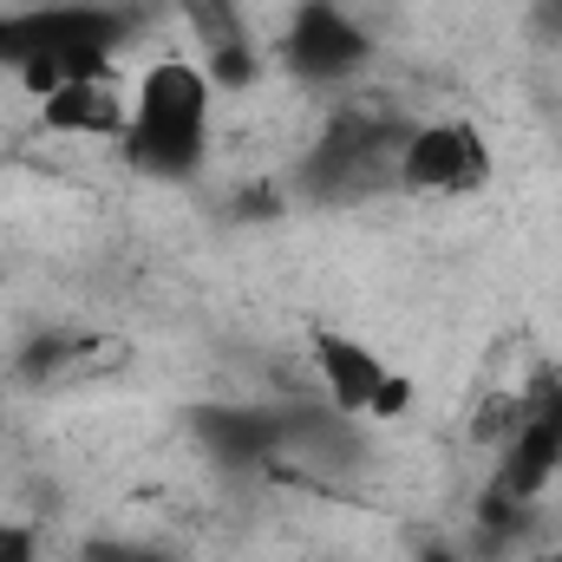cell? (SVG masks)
I'll return each mask as SVG.
<instances>
[{
  "mask_svg": "<svg viewBox=\"0 0 562 562\" xmlns=\"http://www.w3.org/2000/svg\"><path fill=\"white\" fill-rule=\"evenodd\" d=\"M281 438H288V400L281 406L210 400L190 413V445L229 477H269L281 464Z\"/></svg>",
  "mask_w": 562,
  "mask_h": 562,
  "instance_id": "8",
  "label": "cell"
},
{
  "mask_svg": "<svg viewBox=\"0 0 562 562\" xmlns=\"http://www.w3.org/2000/svg\"><path fill=\"white\" fill-rule=\"evenodd\" d=\"M138 7H150V0H138Z\"/></svg>",
  "mask_w": 562,
  "mask_h": 562,
  "instance_id": "17",
  "label": "cell"
},
{
  "mask_svg": "<svg viewBox=\"0 0 562 562\" xmlns=\"http://www.w3.org/2000/svg\"><path fill=\"white\" fill-rule=\"evenodd\" d=\"M530 562H562V550H537V557H530Z\"/></svg>",
  "mask_w": 562,
  "mask_h": 562,
  "instance_id": "15",
  "label": "cell"
},
{
  "mask_svg": "<svg viewBox=\"0 0 562 562\" xmlns=\"http://www.w3.org/2000/svg\"><path fill=\"white\" fill-rule=\"evenodd\" d=\"M406 132H413V119H393V112H367V105L334 112L301 150L294 190L321 210H353V203H373V196L400 190Z\"/></svg>",
  "mask_w": 562,
  "mask_h": 562,
  "instance_id": "3",
  "label": "cell"
},
{
  "mask_svg": "<svg viewBox=\"0 0 562 562\" xmlns=\"http://www.w3.org/2000/svg\"><path fill=\"white\" fill-rule=\"evenodd\" d=\"M72 7H105V0H72Z\"/></svg>",
  "mask_w": 562,
  "mask_h": 562,
  "instance_id": "16",
  "label": "cell"
},
{
  "mask_svg": "<svg viewBox=\"0 0 562 562\" xmlns=\"http://www.w3.org/2000/svg\"><path fill=\"white\" fill-rule=\"evenodd\" d=\"M40 125L59 132V138H125V99H119V72L112 79H72V86H53L46 99H33Z\"/></svg>",
  "mask_w": 562,
  "mask_h": 562,
  "instance_id": "10",
  "label": "cell"
},
{
  "mask_svg": "<svg viewBox=\"0 0 562 562\" xmlns=\"http://www.w3.org/2000/svg\"><path fill=\"white\" fill-rule=\"evenodd\" d=\"M419 562H477V557H464V550H451V543H425Z\"/></svg>",
  "mask_w": 562,
  "mask_h": 562,
  "instance_id": "14",
  "label": "cell"
},
{
  "mask_svg": "<svg viewBox=\"0 0 562 562\" xmlns=\"http://www.w3.org/2000/svg\"><path fill=\"white\" fill-rule=\"evenodd\" d=\"M72 562H177L170 550H157V543H138V537H86Z\"/></svg>",
  "mask_w": 562,
  "mask_h": 562,
  "instance_id": "11",
  "label": "cell"
},
{
  "mask_svg": "<svg viewBox=\"0 0 562 562\" xmlns=\"http://www.w3.org/2000/svg\"><path fill=\"white\" fill-rule=\"evenodd\" d=\"M0 562H40V537H33V524L0 517Z\"/></svg>",
  "mask_w": 562,
  "mask_h": 562,
  "instance_id": "12",
  "label": "cell"
},
{
  "mask_svg": "<svg viewBox=\"0 0 562 562\" xmlns=\"http://www.w3.org/2000/svg\"><path fill=\"white\" fill-rule=\"evenodd\" d=\"M276 59L294 86L334 92V86H347V79L367 72L373 33H367V26L353 20V7H340V0H301V7L281 20Z\"/></svg>",
  "mask_w": 562,
  "mask_h": 562,
  "instance_id": "4",
  "label": "cell"
},
{
  "mask_svg": "<svg viewBox=\"0 0 562 562\" xmlns=\"http://www.w3.org/2000/svg\"><path fill=\"white\" fill-rule=\"evenodd\" d=\"M530 40L562 53V0H530Z\"/></svg>",
  "mask_w": 562,
  "mask_h": 562,
  "instance_id": "13",
  "label": "cell"
},
{
  "mask_svg": "<svg viewBox=\"0 0 562 562\" xmlns=\"http://www.w3.org/2000/svg\"><path fill=\"white\" fill-rule=\"evenodd\" d=\"M491 183V138L471 119H419L400 150V190L406 196H477Z\"/></svg>",
  "mask_w": 562,
  "mask_h": 562,
  "instance_id": "6",
  "label": "cell"
},
{
  "mask_svg": "<svg viewBox=\"0 0 562 562\" xmlns=\"http://www.w3.org/2000/svg\"><path fill=\"white\" fill-rule=\"evenodd\" d=\"M557 477H562V373H537L524 386V419L504 438V451L491 458V484L484 491L537 510Z\"/></svg>",
  "mask_w": 562,
  "mask_h": 562,
  "instance_id": "5",
  "label": "cell"
},
{
  "mask_svg": "<svg viewBox=\"0 0 562 562\" xmlns=\"http://www.w3.org/2000/svg\"><path fill=\"white\" fill-rule=\"evenodd\" d=\"M216 138V86L196 59H150L132 86V112H125V164L150 183H190L210 164Z\"/></svg>",
  "mask_w": 562,
  "mask_h": 562,
  "instance_id": "2",
  "label": "cell"
},
{
  "mask_svg": "<svg viewBox=\"0 0 562 562\" xmlns=\"http://www.w3.org/2000/svg\"><path fill=\"white\" fill-rule=\"evenodd\" d=\"M138 0H105V7H33V13H0V72L20 79L26 99H46L53 86L72 79H112L119 46L138 33Z\"/></svg>",
  "mask_w": 562,
  "mask_h": 562,
  "instance_id": "1",
  "label": "cell"
},
{
  "mask_svg": "<svg viewBox=\"0 0 562 562\" xmlns=\"http://www.w3.org/2000/svg\"><path fill=\"white\" fill-rule=\"evenodd\" d=\"M307 353H314V393L327 406H340L353 419H400L413 406V380L400 367H386L367 340L327 327V334H314Z\"/></svg>",
  "mask_w": 562,
  "mask_h": 562,
  "instance_id": "7",
  "label": "cell"
},
{
  "mask_svg": "<svg viewBox=\"0 0 562 562\" xmlns=\"http://www.w3.org/2000/svg\"><path fill=\"white\" fill-rule=\"evenodd\" d=\"M177 13L196 40V66L210 72L216 92H249L262 79V53L243 20V0H177Z\"/></svg>",
  "mask_w": 562,
  "mask_h": 562,
  "instance_id": "9",
  "label": "cell"
}]
</instances>
